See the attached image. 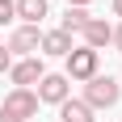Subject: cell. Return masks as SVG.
I'll list each match as a JSON object with an SVG mask.
<instances>
[{
    "instance_id": "6da1fadb",
    "label": "cell",
    "mask_w": 122,
    "mask_h": 122,
    "mask_svg": "<svg viewBox=\"0 0 122 122\" xmlns=\"http://www.w3.org/2000/svg\"><path fill=\"white\" fill-rule=\"evenodd\" d=\"M118 97H122V88H118L114 76H93L84 84V105L88 110H110V105H118Z\"/></svg>"
},
{
    "instance_id": "7a4b0ae2",
    "label": "cell",
    "mask_w": 122,
    "mask_h": 122,
    "mask_svg": "<svg viewBox=\"0 0 122 122\" xmlns=\"http://www.w3.org/2000/svg\"><path fill=\"white\" fill-rule=\"evenodd\" d=\"M93 76H97V51L72 46V55H67V80H93Z\"/></svg>"
},
{
    "instance_id": "3957f363",
    "label": "cell",
    "mask_w": 122,
    "mask_h": 122,
    "mask_svg": "<svg viewBox=\"0 0 122 122\" xmlns=\"http://www.w3.org/2000/svg\"><path fill=\"white\" fill-rule=\"evenodd\" d=\"M0 110H9L17 122H25V118H34V114H38V97L30 93V88H13L9 97L0 101Z\"/></svg>"
},
{
    "instance_id": "277c9868",
    "label": "cell",
    "mask_w": 122,
    "mask_h": 122,
    "mask_svg": "<svg viewBox=\"0 0 122 122\" xmlns=\"http://www.w3.org/2000/svg\"><path fill=\"white\" fill-rule=\"evenodd\" d=\"M38 42H42V30H38V25H21V30H13V38H9V55H25V59H30V55H38Z\"/></svg>"
},
{
    "instance_id": "5b68a950",
    "label": "cell",
    "mask_w": 122,
    "mask_h": 122,
    "mask_svg": "<svg viewBox=\"0 0 122 122\" xmlns=\"http://www.w3.org/2000/svg\"><path fill=\"white\" fill-rule=\"evenodd\" d=\"M67 93H72V80H67V76H42L34 97H38V101H51V105H63Z\"/></svg>"
},
{
    "instance_id": "8992f818",
    "label": "cell",
    "mask_w": 122,
    "mask_h": 122,
    "mask_svg": "<svg viewBox=\"0 0 122 122\" xmlns=\"http://www.w3.org/2000/svg\"><path fill=\"white\" fill-rule=\"evenodd\" d=\"M9 76H13V84L17 88H30V84H38V80H42V59H38V55H30V59H17L9 67Z\"/></svg>"
},
{
    "instance_id": "52a82bcc",
    "label": "cell",
    "mask_w": 122,
    "mask_h": 122,
    "mask_svg": "<svg viewBox=\"0 0 122 122\" xmlns=\"http://www.w3.org/2000/svg\"><path fill=\"white\" fill-rule=\"evenodd\" d=\"M80 34H84V46H88V51H101V46L114 38V25L101 21V17H88V25L80 30Z\"/></svg>"
},
{
    "instance_id": "ba28073f",
    "label": "cell",
    "mask_w": 122,
    "mask_h": 122,
    "mask_svg": "<svg viewBox=\"0 0 122 122\" xmlns=\"http://www.w3.org/2000/svg\"><path fill=\"white\" fill-rule=\"evenodd\" d=\"M38 51H42V55H63V59H67V55H72V38L59 34V30H51V34H42Z\"/></svg>"
},
{
    "instance_id": "9c48e42d",
    "label": "cell",
    "mask_w": 122,
    "mask_h": 122,
    "mask_svg": "<svg viewBox=\"0 0 122 122\" xmlns=\"http://www.w3.org/2000/svg\"><path fill=\"white\" fill-rule=\"evenodd\" d=\"M13 9H17V17H21L25 25H38L46 17V0H13Z\"/></svg>"
},
{
    "instance_id": "30bf717a",
    "label": "cell",
    "mask_w": 122,
    "mask_h": 122,
    "mask_svg": "<svg viewBox=\"0 0 122 122\" xmlns=\"http://www.w3.org/2000/svg\"><path fill=\"white\" fill-rule=\"evenodd\" d=\"M59 118H63V122H97V118H93V110H88L84 101H72V97L59 105Z\"/></svg>"
},
{
    "instance_id": "8fae6325",
    "label": "cell",
    "mask_w": 122,
    "mask_h": 122,
    "mask_svg": "<svg viewBox=\"0 0 122 122\" xmlns=\"http://www.w3.org/2000/svg\"><path fill=\"white\" fill-rule=\"evenodd\" d=\"M84 25H88V13H84V9H67V17L59 21V34H67V38H72V34H80Z\"/></svg>"
},
{
    "instance_id": "7c38bea8",
    "label": "cell",
    "mask_w": 122,
    "mask_h": 122,
    "mask_svg": "<svg viewBox=\"0 0 122 122\" xmlns=\"http://www.w3.org/2000/svg\"><path fill=\"white\" fill-rule=\"evenodd\" d=\"M13 17H17V9H13V0H0V25H4V21H13Z\"/></svg>"
},
{
    "instance_id": "4fadbf2b",
    "label": "cell",
    "mask_w": 122,
    "mask_h": 122,
    "mask_svg": "<svg viewBox=\"0 0 122 122\" xmlns=\"http://www.w3.org/2000/svg\"><path fill=\"white\" fill-rule=\"evenodd\" d=\"M9 67H13V55H9L4 46H0V72H9Z\"/></svg>"
},
{
    "instance_id": "5bb4252c",
    "label": "cell",
    "mask_w": 122,
    "mask_h": 122,
    "mask_svg": "<svg viewBox=\"0 0 122 122\" xmlns=\"http://www.w3.org/2000/svg\"><path fill=\"white\" fill-rule=\"evenodd\" d=\"M110 42H114V46L122 51V25H118V30H114V38H110Z\"/></svg>"
},
{
    "instance_id": "9a60e30c",
    "label": "cell",
    "mask_w": 122,
    "mask_h": 122,
    "mask_svg": "<svg viewBox=\"0 0 122 122\" xmlns=\"http://www.w3.org/2000/svg\"><path fill=\"white\" fill-rule=\"evenodd\" d=\"M84 4H88V0H67V9H84Z\"/></svg>"
},
{
    "instance_id": "2e32d148",
    "label": "cell",
    "mask_w": 122,
    "mask_h": 122,
    "mask_svg": "<svg viewBox=\"0 0 122 122\" xmlns=\"http://www.w3.org/2000/svg\"><path fill=\"white\" fill-rule=\"evenodd\" d=\"M0 122H17V118H13V114H9V110H0Z\"/></svg>"
},
{
    "instance_id": "e0dca14e",
    "label": "cell",
    "mask_w": 122,
    "mask_h": 122,
    "mask_svg": "<svg viewBox=\"0 0 122 122\" xmlns=\"http://www.w3.org/2000/svg\"><path fill=\"white\" fill-rule=\"evenodd\" d=\"M114 13H118V17H122V0H114Z\"/></svg>"
}]
</instances>
